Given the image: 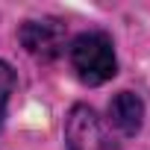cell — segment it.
Here are the masks:
<instances>
[{
    "instance_id": "cell-2",
    "label": "cell",
    "mask_w": 150,
    "mask_h": 150,
    "mask_svg": "<svg viewBox=\"0 0 150 150\" xmlns=\"http://www.w3.org/2000/svg\"><path fill=\"white\" fill-rule=\"evenodd\" d=\"M65 144L68 150H112L100 118L83 103H77L65 118Z\"/></svg>"
},
{
    "instance_id": "cell-3",
    "label": "cell",
    "mask_w": 150,
    "mask_h": 150,
    "mask_svg": "<svg viewBox=\"0 0 150 150\" xmlns=\"http://www.w3.org/2000/svg\"><path fill=\"white\" fill-rule=\"evenodd\" d=\"M21 44L41 62H50L62 53L65 47V27L53 18H41V21H27L21 27Z\"/></svg>"
},
{
    "instance_id": "cell-4",
    "label": "cell",
    "mask_w": 150,
    "mask_h": 150,
    "mask_svg": "<svg viewBox=\"0 0 150 150\" xmlns=\"http://www.w3.org/2000/svg\"><path fill=\"white\" fill-rule=\"evenodd\" d=\"M109 121L124 135H135L144 124V103L132 91H118L109 103Z\"/></svg>"
},
{
    "instance_id": "cell-1",
    "label": "cell",
    "mask_w": 150,
    "mask_h": 150,
    "mask_svg": "<svg viewBox=\"0 0 150 150\" xmlns=\"http://www.w3.org/2000/svg\"><path fill=\"white\" fill-rule=\"evenodd\" d=\"M71 65L86 86H100L118 74L112 38L106 33H83L71 44Z\"/></svg>"
},
{
    "instance_id": "cell-5",
    "label": "cell",
    "mask_w": 150,
    "mask_h": 150,
    "mask_svg": "<svg viewBox=\"0 0 150 150\" xmlns=\"http://www.w3.org/2000/svg\"><path fill=\"white\" fill-rule=\"evenodd\" d=\"M12 88H15V71L0 59V127H3V115H6V103H9Z\"/></svg>"
}]
</instances>
